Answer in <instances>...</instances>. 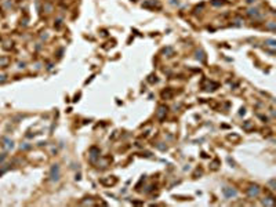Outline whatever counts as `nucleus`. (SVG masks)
<instances>
[{
	"mask_svg": "<svg viewBox=\"0 0 276 207\" xmlns=\"http://www.w3.org/2000/svg\"><path fill=\"white\" fill-rule=\"evenodd\" d=\"M58 176H59V169H58L57 164H54L53 169H51V180H55V181H57L58 178H59Z\"/></svg>",
	"mask_w": 276,
	"mask_h": 207,
	"instance_id": "f257e3e1",
	"label": "nucleus"
},
{
	"mask_svg": "<svg viewBox=\"0 0 276 207\" xmlns=\"http://www.w3.org/2000/svg\"><path fill=\"white\" fill-rule=\"evenodd\" d=\"M224 193H225V196H228V197L236 196V190H233V189H229V188H225V189H224Z\"/></svg>",
	"mask_w": 276,
	"mask_h": 207,
	"instance_id": "f03ea898",
	"label": "nucleus"
},
{
	"mask_svg": "<svg viewBox=\"0 0 276 207\" xmlns=\"http://www.w3.org/2000/svg\"><path fill=\"white\" fill-rule=\"evenodd\" d=\"M254 189H250V195L251 196H257L258 195V189H257V186H253Z\"/></svg>",
	"mask_w": 276,
	"mask_h": 207,
	"instance_id": "7ed1b4c3",
	"label": "nucleus"
}]
</instances>
